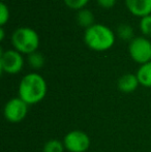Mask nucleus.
<instances>
[{"instance_id": "1", "label": "nucleus", "mask_w": 151, "mask_h": 152, "mask_svg": "<svg viewBox=\"0 0 151 152\" xmlns=\"http://www.w3.org/2000/svg\"><path fill=\"white\" fill-rule=\"evenodd\" d=\"M48 90L47 82L42 75L30 72L24 76L19 84V97L28 106L36 104L44 98Z\"/></svg>"}, {"instance_id": "2", "label": "nucleus", "mask_w": 151, "mask_h": 152, "mask_svg": "<svg viewBox=\"0 0 151 152\" xmlns=\"http://www.w3.org/2000/svg\"><path fill=\"white\" fill-rule=\"evenodd\" d=\"M84 42L90 50L105 52L115 44V33L110 27L104 24L92 25L84 32Z\"/></svg>"}, {"instance_id": "3", "label": "nucleus", "mask_w": 151, "mask_h": 152, "mask_svg": "<svg viewBox=\"0 0 151 152\" xmlns=\"http://www.w3.org/2000/svg\"><path fill=\"white\" fill-rule=\"evenodd\" d=\"M39 35L30 27L17 28L12 34V45L21 54L29 55L37 51L39 47Z\"/></svg>"}, {"instance_id": "4", "label": "nucleus", "mask_w": 151, "mask_h": 152, "mask_svg": "<svg viewBox=\"0 0 151 152\" xmlns=\"http://www.w3.org/2000/svg\"><path fill=\"white\" fill-rule=\"evenodd\" d=\"M131 58L139 64H145L151 61V42L144 36H137L128 45Z\"/></svg>"}, {"instance_id": "5", "label": "nucleus", "mask_w": 151, "mask_h": 152, "mask_svg": "<svg viewBox=\"0 0 151 152\" xmlns=\"http://www.w3.org/2000/svg\"><path fill=\"white\" fill-rule=\"evenodd\" d=\"M24 66V58L22 54L15 49L0 52V69L8 75L19 74Z\"/></svg>"}, {"instance_id": "6", "label": "nucleus", "mask_w": 151, "mask_h": 152, "mask_svg": "<svg viewBox=\"0 0 151 152\" xmlns=\"http://www.w3.org/2000/svg\"><path fill=\"white\" fill-rule=\"evenodd\" d=\"M28 113V104L20 97H14L5 104L3 110L4 117L12 123H18L24 120Z\"/></svg>"}, {"instance_id": "7", "label": "nucleus", "mask_w": 151, "mask_h": 152, "mask_svg": "<svg viewBox=\"0 0 151 152\" xmlns=\"http://www.w3.org/2000/svg\"><path fill=\"white\" fill-rule=\"evenodd\" d=\"M63 144L69 152H85L90 147V138L82 130H71L64 137Z\"/></svg>"}, {"instance_id": "8", "label": "nucleus", "mask_w": 151, "mask_h": 152, "mask_svg": "<svg viewBox=\"0 0 151 152\" xmlns=\"http://www.w3.org/2000/svg\"><path fill=\"white\" fill-rule=\"evenodd\" d=\"M128 12L135 17L143 18L151 15V0H124Z\"/></svg>"}, {"instance_id": "9", "label": "nucleus", "mask_w": 151, "mask_h": 152, "mask_svg": "<svg viewBox=\"0 0 151 152\" xmlns=\"http://www.w3.org/2000/svg\"><path fill=\"white\" fill-rule=\"evenodd\" d=\"M140 85L137 75L133 74H125L121 76L117 83L118 89L123 93H131L138 88Z\"/></svg>"}, {"instance_id": "10", "label": "nucleus", "mask_w": 151, "mask_h": 152, "mask_svg": "<svg viewBox=\"0 0 151 152\" xmlns=\"http://www.w3.org/2000/svg\"><path fill=\"white\" fill-rule=\"evenodd\" d=\"M76 21L79 26L85 28V30L95 24L94 15H93V12L91 10H87V8H83V10H79L77 12Z\"/></svg>"}, {"instance_id": "11", "label": "nucleus", "mask_w": 151, "mask_h": 152, "mask_svg": "<svg viewBox=\"0 0 151 152\" xmlns=\"http://www.w3.org/2000/svg\"><path fill=\"white\" fill-rule=\"evenodd\" d=\"M137 78L140 85L143 87H151V61L142 64L137 72Z\"/></svg>"}, {"instance_id": "12", "label": "nucleus", "mask_w": 151, "mask_h": 152, "mask_svg": "<svg viewBox=\"0 0 151 152\" xmlns=\"http://www.w3.org/2000/svg\"><path fill=\"white\" fill-rule=\"evenodd\" d=\"M27 61H28V64L31 68H33V69H40L44 64V57L42 53L36 51V52L31 53V54L28 55Z\"/></svg>"}, {"instance_id": "13", "label": "nucleus", "mask_w": 151, "mask_h": 152, "mask_svg": "<svg viewBox=\"0 0 151 152\" xmlns=\"http://www.w3.org/2000/svg\"><path fill=\"white\" fill-rule=\"evenodd\" d=\"M117 35L120 39L131 42L133 39V29L128 24H121L117 28Z\"/></svg>"}, {"instance_id": "14", "label": "nucleus", "mask_w": 151, "mask_h": 152, "mask_svg": "<svg viewBox=\"0 0 151 152\" xmlns=\"http://www.w3.org/2000/svg\"><path fill=\"white\" fill-rule=\"evenodd\" d=\"M65 149L63 142L56 139H53L48 142H46V144L44 145L42 151L44 152H63Z\"/></svg>"}, {"instance_id": "15", "label": "nucleus", "mask_w": 151, "mask_h": 152, "mask_svg": "<svg viewBox=\"0 0 151 152\" xmlns=\"http://www.w3.org/2000/svg\"><path fill=\"white\" fill-rule=\"evenodd\" d=\"M140 30L146 36H151V15L143 17L140 20Z\"/></svg>"}, {"instance_id": "16", "label": "nucleus", "mask_w": 151, "mask_h": 152, "mask_svg": "<svg viewBox=\"0 0 151 152\" xmlns=\"http://www.w3.org/2000/svg\"><path fill=\"white\" fill-rule=\"evenodd\" d=\"M63 2L69 8L79 12V10L85 8L89 0H63Z\"/></svg>"}, {"instance_id": "17", "label": "nucleus", "mask_w": 151, "mask_h": 152, "mask_svg": "<svg viewBox=\"0 0 151 152\" xmlns=\"http://www.w3.org/2000/svg\"><path fill=\"white\" fill-rule=\"evenodd\" d=\"M9 20V10L8 6L4 2L0 3V26L4 27V25Z\"/></svg>"}, {"instance_id": "18", "label": "nucleus", "mask_w": 151, "mask_h": 152, "mask_svg": "<svg viewBox=\"0 0 151 152\" xmlns=\"http://www.w3.org/2000/svg\"><path fill=\"white\" fill-rule=\"evenodd\" d=\"M96 2L104 10H111L115 6L117 0H96Z\"/></svg>"}, {"instance_id": "19", "label": "nucleus", "mask_w": 151, "mask_h": 152, "mask_svg": "<svg viewBox=\"0 0 151 152\" xmlns=\"http://www.w3.org/2000/svg\"><path fill=\"white\" fill-rule=\"evenodd\" d=\"M4 27H0V40H3L4 39Z\"/></svg>"}]
</instances>
